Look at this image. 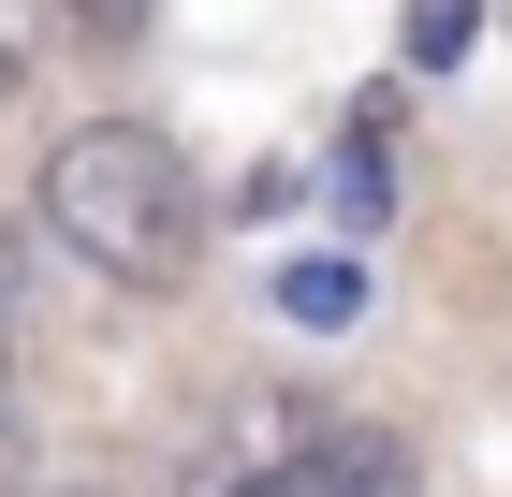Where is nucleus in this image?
Segmentation results:
<instances>
[{"instance_id":"39448f33","label":"nucleus","mask_w":512,"mask_h":497,"mask_svg":"<svg viewBox=\"0 0 512 497\" xmlns=\"http://www.w3.org/2000/svg\"><path fill=\"white\" fill-rule=\"evenodd\" d=\"M395 44H410V74H454V59L483 44V0H410V30H395Z\"/></svg>"},{"instance_id":"7ed1b4c3","label":"nucleus","mask_w":512,"mask_h":497,"mask_svg":"<svg viewBox=\"0 0 512 497\" xmlns=\"http://www.w3.org/2000/svg\"><path fill=\"white\" fill-rule=\"evenodd\" d=\"M278 322H308V337H352V322H366V264H352V249H308V264H278Z\"/></svg>"},{"instance_id":"1a4fd4ad","label":"nucleus","mask_w":512,"mask_h":497,"mask_svg":"<svg viewBox=\"0 0 512 497\" xmlns=\"http://www.w3.org/2000/svg\"><path fill=\"white\" fill-rule=\"evenodd\" d=\"M498 15H512V0H498Z\"/></svg>"},{"instance_id":"423d86ee","label":"nucleus","mask_w":512,"mask_h":497,"mask_svg":"<svg viewBox=\"0 0 512 497\" xmlns=\"http://www.w3.org/2000/svg\"><path fill=\"white\" fill-rule=\"evenodd\" d=\"M59 30H74V44H132V30H147V0H59Z\"/></svg>"},{"instance_id":"f03ea898","label":"nucleus","mask_w":512,"mask_h":497,"mask_svg":"<svg viewBox=\"0 0 512 497\" xmlns=\"http://www.w3.org/2000/svg\"><path fill=\"white\" fill-rule=\"evenodd\" d=\"M249 497H410V439H381V424H308Z\"/></svg>"},{"instance_id":"0eeeda50","label":"nucleus","mask_w":512,"mask_h":497,"mask_svg":"<svg viewBox=\"0 0 512 497\" xmlns=\"http://www.w3.org/2000/svg\"><path fill=\"white\" fill-rule=\"evenodd\" d=\"M0 395H15V307H0Z\"/></svg>"},{"instance_id":"20e7f679","label":"nucleus","mask_w":512,"mask_h":497,"mask_svg":"<svg viewBox=\"0 0 512 497\" xmlns=\"http://www.w3.org/2000/svg\"><path fill=\"white\" fill-rule=\"evenodd\" d=\"M44 44H59V0H0V117H30Z\"/></svg>"},{"instance_id":"f257e3e1","label":"nucleus","mask_w":512,"mask_h":497,"mask_svg":"<svg viewBox=\"0 0 512 497\" xmlns=\"http://www.w3.org/2000/svg\"><path fill=\"white\" fill-rule=\"evenodd\" d=\"M44 234L74 264H103L118 293H176L205 264V176L161 117H88L44 147Z\"/></svg>"},{"instance_id":"6e6552de","label":"nucleus","mask_w":512,"mask_h":497,"mask_svg":"<svg viewBox=\"0 0 512 497\" xmlns=\"http://www.w3.org/2000/svg\"><path fill=\"white\" fill-rule=\"evenodd\" d=\"M30 497H103V483H30Z\"/></svg>"}]
</instances>
